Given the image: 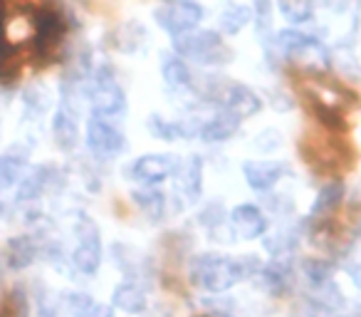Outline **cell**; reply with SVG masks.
<instances>
[{"instance_id":"5","label":"cell","mask_w":361,"mask_h":317,"mask_svg":"<svg viewBox=\"0 0 361 317\" xmlns=\"http://www.w3.org/2000/svg\"><path fill=\"white\" fill-rule=\"evenodd\" d=\"M77 231V248L72 253V263L80 273L85 275H94L99 270L102 263V238L99 228L94 226V221L87 216L80 218V223L75 226Z\"/></svg>"},{"instance_id":"23","label":"cell","mask_w":361,"mask_h":317,"mask_svg":"<svg viewBox=\"0 0 361 317\" xmlns=\"http://www.w3.org/2000/svg\"><path fill=\"white\" fill-rule=\"evenodd\" d=\"M149 129L164 141H173V139H178V136H180V124H178V121H166V119H161L159 114H154L149 119Z\"/></svg>"},{"instance_id":"14","label":"cell","mask_w":361,"mask_h":317,"mask_svg":"<svg viewBox=\"0 0 361 317\" xmlns=\"http://www.w3.org/2000/svg\"><path fill=\"white\" fill-rule=\"evenodd\" d=\"M238 126H240V116H235V114H231V112L223 109V112H218L213 119L203 121L198 136H201L203 141H208V144L228 141L238 131Z\"/></svg>"},{"instance_id":"13","label":"cell","mask_w":361,"mask_h":317,"mask_svg":"<svg viewBox=\"0 0 361 317\" xmlns=\"http://www.w3.org/2000/svg\"><path fill=\"white\" fill-rule=\"evenodd\" d=\"M231 223L243 238H260L267 228V221L260 213V208L250 206V203H243V206L233 208Z\"/></svg>"},{"instance_id":"15","label":"cell","mask_w":361,"mask_h":317,"mask_svg":"<svg viewBox=\"0 0 361 317\" xmlns=\"http://www.w3.org/2000/svg\"><path fill=\"white\" fill-rule=\"evenodd\" d=\"M111 302H114V307H119V310L136 315V312H144V307H146V292L141 290V287L136 285V282L126 280V282H121V285L114 287Z\"/></svg>"},{"instance_id":"18","label":"cell","mask_w":361,"mask_h":317,"mask_svg":"<svg viewBox=\"0 0 361 317\" xmlns=\"http://www.w3.org/2000/svg\"><path fill=\"white\" fill-rule=\"evenodd\" d=\"M250 20H252V11L247 6H238V3H231V6L221 13V28L226 30V35L240 32Z\"/></svg>"},{"instance_id":"9","label":"cell","mask_w":361,"mask_h":317,"mask_svg":"<svg viewBox=\"0 0 361 317\" xmlns=\"http://www.w3.org/2000/svg\"><path fill=\"white\" fill-rule=\"evenodd\" d=\"M221 107L226 112H231V114H235V116H252L255 112H260V107H262V102H260V97L255 95V92L250 90V87H245V85H231V87H226V90L221 92Z\"/></svg>"},{"instance_id":"17","label":"cell","mask_w":361,"mask_h":317,"mask_svg":"<svg viewBox=\"0 0 361 317\" xmlns=\"http://www.w3.org/2000/svg\"><path fill=\"white\" fill-rule=\"evenodd\" d=\"M37 256V248H35V241L30 236H18L8 243V263L13 268H27Z\"/></svg>"},{"instance_id":"1","label":"cell","mask_w":361,"mask_h":317,"mask_svg":"<svg viewBox=\"0 0 361 317\" xmlns=\"http://www.w3.org/2000/svg\"><path fill=\"white\" fill-rule=\"evenodd\" d=\"M262 265L255 261V256L245 258H226V256H201L193 261V280L208 292H226L243 277L260 273Z\"/></svg>"},{"instance_id":"16","label":"cell","mask_w":361,"mask_h":317,"mask_svg":"<svg viewBox=\"0 0 361 317\" xmlns=\"http://www.w3.org/2000/svg\"><path fill=\"white\" fill-rule=\"evenodd\" d=\"M161 75H164L166 85L173 87V90L191 87V70L186 67V62L176 55H164V60H161Z\"/></svg>"},{"instance_id":"19","label":"cell","mask_w":361,"mask_h":317,"mask_svg":"<svg viewBox=\"0 0 361 317\" xmlns=\"http://www.w3.org/2000/svg\"><path fill=\"white\" fill-rule=\"evenodd\" d=\"M50 181V169L47 167H40L35 172H30V177L20 179V186H18V198L20 201H32L42 193V189L47 186Z\"/></svg>"},{"instance_id":"10","label":"cell","mask_w":361,"mask_h":317,"mask_svg":"<svg viewBox=\"0 0 361 317\" xmlns=\"http://www.w3.org/2000/svg\"><path fill=\"white\" fill-rule=\"evenodd\" d=\"M282 174H285V164L282 162L262 159V162L243 164V177H245L247 186L255 189V191H270V189L282 179Z\"/></svg>"},{"instance_id":"6","label":"cell","mask_w":361,"mask_h":317,"mask_svg":"<svg viewBox=\"0 0 361 317\" xmlns=\"http://www.w3.org/2000/svg\"><path fill=\"white\" fill-rule=\"evenodd\" d=\"M87 146L97 156L109 159V156H116L124 151L126 139L111 121L102 119V116H92L90 124H87Z\"/></svg>"},{"instance_id":"24","label":"cell","mask_w":361,"mask_h":317,"mask_svg":"<svg viewBox=\"0 0 361 317\" xmlns=\"http://www.w3.org/2000/svg\"><path fill=\"white\" fill-rule=\"evenodd\" d=\"M255 20H257V32L262 30H270V23H272V6L270 0H255Z\"/></svg>"},{"instance_id":"12","label":"cell","mask_w":361,"mask_h":317,"mask_svg":"<svg viewBox=\"0 0 361 317\" xmlns=\"http://www.w3.org/2000/svg\"><path fill=\"white\" fill-rule=\"evenodd\" d=\"M52 134H55V141L60 149L70 151L77 146L80 141V126H77V112L72 109L70 104H62L57 109L55 119H52Z\"/></svg>"},{"instance_id":"25","label":"cell","mask_w":361,"mask_h":317,"mask_svg":"<svg viewBox=\"0 0 361 317\" xmlns=\"http://www.w3.org/2000/svg\"><path fill=\"white\" fill-rule=\"evenodd\" d=\"M305 270H307V275H310L312 282H324L326 277H329L331 268L326 265L324 261H307L305 263Z\"/></svg>"},{"instance_id":"4","label":"cell","mask_w":361,"mask_h":317,"mask_svg":"<svg viewBox=\"0 0 361 317\" xmlns=\"http://www.w3.org/2000/svg\"><path fill=\"white\" fill-rule=\"evenodd\" d=\"M159 28H164L171 37H178L183 32H191L201 25L203 8L196 0H171L154 13Z\"/></svg>"},{"instance_id":"2","label":"cell","mask_w":361,"mask_h":317,"mask_svg":"<svg viewBox=\"0 0 361 317\" xmlns=\"http://www.w3.org/2000/svg\"><path fill=\"white\" fill-rule=\"evenodd\" d=\"M173 50L180 57L201 62V65H221V62H228V57H231L226 42L216 32H183V35L173 37Z\"/></svg>"},{"instance_id":"26","label":"cell","mask_w":361,"mask_h":317,"mask_svg":"<svg viewBox=\"0 0 361 317\" xmlns=\"http://www.w3.org/2000/svg\"><path fill=\"white\" fill-rule=\"evenodd\" d=\"M356 285H359V287H361V275H359V277H356Z\"/></svg>"},{"instance_id":"11","label":"cell","mask_w":361,"mask_h":317,"mask_svg":"<svg viewBox=\"0 0 361 317\" xmlns=\"http://www.w3.org/2000/svg\"><path fill=\"white\" fill-rule=\"evenodd\" d=\"M176 189L178 193L183 196V201L193 203L201 198V191H203V164L198 156H191L186 162L180 164V174L176 179Z\"/></svg>"},{"instance_id":"7","label":"cell","mask_w":361,"mask_h":317,"mask_svg":"<svg viewBox=\"0 0 361 317\" xmlns=\"http://www.w3.org/2000/svg\"><path fill=\"white\" fill-rule=\"evenodd\" d=\"M65 35V20L52 8H42L35 16V55L47 57Z\"/></svg>"},{"instance_id":"8","label":"cell","mask_w":361,"mask_h":317,"mask_svg":"<svg viewBox=\"0 0 361 317\" xmlns=\"http://www.w3.org/2000/svg\"><path fill=\"white\" fill-rule=\"evenodd\" d=\"M176 169H178L176 156H171V154H149V156H141V159H136L134 167H131V177H134L136 181L151 186V184H159V181H164L166 177H171Z\"/></svg>"},{"instance_id":"20","label":"cell","mask_w":361,"mask_h":317,"mask_svg":"<svg viewBox=\"0 0 361 317\" xmlns=\"http://www.w3.org/2000/svg\"><path fill=\"white\" fill-rule=\"evenodd\" d=\"M341 196H344V186L341 184H326L324 189L319 191V196H317L314 206H312V213L310 218H317V216H326V213L331 211V208H336L341 203Z\"/></svg>"},{"instance_id":"3","label":"cell","mask_w":361,"mask_h":317,"mask_svg":"<svg viewBox=\"0 0 361 317\" xmlns=\"http://www.w3.org/2000/svg\"><path fill=\"white\" fill-rule=\"evenodd\" d=\"M87 97H90L92 114L102 116V119H109V116L121 114L126 107L124 90H121L119 82H116L106 70H99L94 77H92Z\"/></svg>"},{"instance_id":"21","label":"cell","mask_w":361,"mask_h":317,"mask_svg":"<svg viewBox=\"0 0 361 317\" xmlns=\"http://www.w3.org/2000/svg\"><path fill=\"white\" fill-rule=\"evenodd\" d=\"M23 169H25V159L23 156H0V191L11 189L23 179Z\"/></svg>"},{"instance_id":"22","label":"cell","mask_w":361,"mask_h":317,"mask_svg":"<svg viewBox=\"0 0 361 317\" xmlns=\"http://www.w3.org/2000/svg\"><path fill=\"white\" fill-rule=\"evenodd\" d=\"M134 201H136V206H139L149 218H154V221L164 216V211H166V198L161 196L159 191H151V189L136 191L134 193Z\"/></svg>"}]
</instances>
